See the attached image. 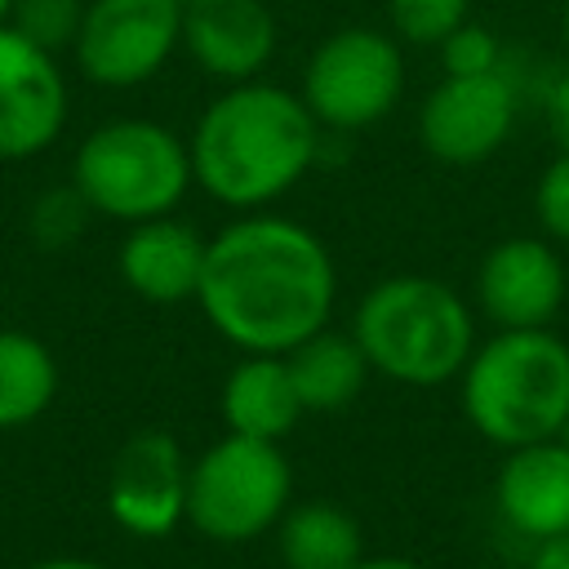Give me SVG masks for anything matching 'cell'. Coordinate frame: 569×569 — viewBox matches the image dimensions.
Segmentation results:
<instances>
[{
  "label": "cell",
  "instance_id": "cell-11",
  "mask_svg": "<svg viewBox=\"0 0 569 569\" xmlns=\"http://www.w3.org/2000/svg\"><path fill=\"white\" fill-rule=\"evenodd\" d=\"M565 293V258L542 236H507L476 267V302L493 329H551Z\"/></svg>",
  "mask_w": 569,
  "mask_h": 569
},
{
  "label": "cell",
  "instance_id": "cell-8",
  "mask_svg": "<svg viewBox=\"0 0 569 569\" xmlns=\"http://www.w3.org/2000/svg\"><path fill=\"white\" fill-rule=\"evenodd\" d=\"M182 44V0H89L71 44L76 67L98 89L147 84Z\"/></svg>",
  "mask_w": 569,
  "mask_h": 569
},
{
  "label": "cell",
  "instance_id": "cell-15",
  "mask_svg": "<svg viewBox=\"0 0 569 569\" xmlns=\"http://www.w3.org/2000/svg\"><path fill=\"white\" fill-rule=\"evenodd\" d=\"M204 253H209V240L191 222L164 213V218L133 222L124 231L116 267H120V280L142 302L173 307V302H196L200 276H204Z\"/></svg>",
  "mask_w": 569,
  "mask_h": 569
},
{
  "label": "cell",
  "instance_id": "cell-9",
  "mask_svg": "<svg viewBox=\"0 0 569 569\" xmlns=\"http://www.w3.org/2000/svg\"><path fill=\"white\" fill-rule=\"evenodd\" d=\"M516 120L520 93L502 67L485 76H440V84L422 98L418 142L431 160L449 169H471L507 147Z\"/></svg>",
  "mask_w": 569,
  "mask_h": 569
},
{
  "label": "cell",
  "instance_id": "cell-20",
  "mask_svg": "<svg viewBox=\"0 0 569 569\" xmlns=\"http://www.w3.org/2000/svg\"><path fill=\"white\" fill-rule=\"evenodd\" d=\"M84 22V0H13L9 27L22 31L44 53H62L76 44Z\"/></svg>",
  "mask_w": 569,
  "mask_h": 569
},
{
  "label": "cell",
  "instance_id": "cell-1",
  "mask_svg": "<svg viewBox=\"0 0 569 569\" xmlns=\"http://www.w3.org/2000/svg\"><path fill=\"white\" fill-rule=\"evenodd\" d=\"M196 302L213 333L240 356H284L329 325L338 267L311 227L258 209L227 222L209 240Z\"/></svg>",
  "mask_w": 569,
  "mask_h": 569
},
{
  "label": "cell",
  "instance_id": "cell-13",
  "mask_svg": "<svg viewBox=\"0 0 569 569\" xmlns=\"http://www.w3.org/2000/svg\"><path fill=\"white\" fill-rule=\"evenodd\" d=\"M182 49L213 80H258L276 53V13L267 0H182Z\"/></svg>",
  "mask_w": 569,
  "mask_h": 569
},
{
  "label": "cell",
  "instance_id": "cell-30",
  "mask_svg": "<svg viewBox=\"0 0 569 569\" xmlns=\"http://www.w3.org/2000/svg\"><path fill=\"white\" fill-rule=\"evenodd\" d=\"M556 440H565V445H569V413H565V422H560V431H556Z\"/></svg>",
  "mask_w": 569,
  "mask_h": 569
},
{
  "label": "cell",
  "instance_id": "cell-27",
  "mask_svg": "<svg viewBox=\"0 0 569 569\" xmlns=\"http://www.w3.org/2000/svg\"><path fill=\"white\" fill-rule=\"evenodd\" d=\"M356 569H427V565H418L409 556H360Z\"/></svg>",
  "mask_w": 569,
  "mask_h": 569
},
{
  "label": "cell",
  "instance_id": "cell-25",
  "mask_svg": "<svg viewBox=\"0 0 569 569\" xmlns=\"http://www.w3.org/2000/svg\"><path fill=\"white\" fill-rule=\"evenodd\" d=\"M547 120H551L560 151H569V71L547 89Z\"/></svg>",
  "mask_w": 569,
  "mask_h": 569
},
{
  "label": "cell",
  "instance_id": "cell-2",
  "mask_svg": "<svg viewBox=\"0 0 569 569\" xmlns=\"http://www.w3.org/2000/svg\"><path fill=\"white\" fill-rule=\"evenodd\" d=\"M320 133L298 93L267 80L231 84L200 111L187 138L196 187L227 209L258 213L302 182L316 164Z\"/></svg>",
  "mask_w": 569,
  "mask_h": 569
},
{
  "label": "cell",
  "instance_id": "cell-18",
  "mask_svg": "<svg viewBox=\"0 0 569 569\" xmlns=\"http://www.w3.org/2000/svg\"><path fill=\"white\" fill-rule=\"evenodd\" d=\"M276 551L284 569H356L365 556L360 520L329 498L289 502L276 520Z\"/></svg>",
  "mask_w": 569,
  "mask_h": 569
},
{
  "label": "cell",
  "instance_id": "cell-7",
  "mask_svg": "<svg viewBox=\"0 0 569 569\" xmlns=\"http://www.w3.org/2000/svg\"><path fill=\"white\" fill-rule=\"evenodd\" d=\"M405 93V53L387 31L342 27L325 36L307 67L298 98L316 116L320 129L360 133L396 111Z\"/></svg>",
  "mask_w": 569,
  "mask_h": 569
},
{
  "label": "cell",
  "instance_id": "cell-17",
  "mask_svg": "<svg viewBox=\"0 0 569 569\" xmlns=\"http://www.w3.org/2000/svg\"><path fill=\"white\" fill-rule=\"evenodd\" d=\"M284 365L293 373L298 400L307 413H342L356 405V396L369 382V360L360 351V342L351 338V329H320L311 338H302L298 347L284 351Z\"/></svg>",
  "mask_w": 569,
  "mask_h": 569
},
{
  "label": "cell",
  "instance_id": "cell-23",
  "mask_svg": "<svg viewBox=\"0 0 569 569\" xmlns=\"http://www.w3.org/2000/svg\"><path fill=\"white\" fill-rule=\"evenodd\" d=\"M440 67L445 76H485L502 67V49L498 36L480 22H462L453 36L440 40Z\"/></svg>",
  "mask_w": 569,
  "mask_h": 569
},
{
  "label": "cell",
  "instance_id": "cell-6",
  "mask_svg": "<svg viewBox=\"0 0 569 569\" xmlns=\"http://www.w3.org/2000/svg\"><path fill=\"white\" fill-rule=\"evenodd\" d=\"M289 502L293 467L276 440L227 431L187 471V525L213 542L262 538Z\"/></svg>",
  "mask_w": 569,
  "mask_h": 569
},
{
  "label": "cell",
  "instance_id": "cell-28",
  "mask_svg": "<svg viewBox=\"0 0 569 569\" xmlns=\"http://www.w3.org/2000/svg\"><path fill=\"white\" fill-rule=\"evenodd\" d=\"M27 569H107L98 560H84V556H49V560H36Z\"/></svg>",
  "mask_w": 569,
  "mask_h": 569
},
{
  "label": "cell",
  "instance_id": "cell-14",
  "mask_svg": "<svg viewBox=\"0 0 569 569\" xmlns=\"http://www.w3.org/2000/svg\"><path fill=\"white\" fill-rule=\"evenodd\" d=\"M493 502L498 516L529 542L569 533V445L551 436L520 449H502Z\"/></svg>",
  "mask_w": 569,
  "mask_h": 569
},
{
  "label": "cell",
  "instance_id": "cell-3",
  "mask_svg": "<svg viewBox=\"0 0 569 569\" xmlns=\"http://www.w3.org/2000/svg\"><path fill=\"white\" fill-rule=\"evenodd\" d=\"M458 400L493 449L551 440L569 413V342L551 329H498L462 365Z\"/></svg>",
  "mask_w": 569,
  "mask_h": 569
},
{
  "label": "cell",
  "instance_id": "cell-26",
  "mask_svg": "<svg viewBox=\"0 0 569 569\" xmlns=\"http://www.w3.org/2000/svg\"><path fill=\"white\" fill-rule=\"evenodd\" d=\"M529 569H569V533L547 538V542H533Z\"/></svg>",
  "mask_w": 569,
  "mask_h": 569
},
{
  "label": "cell",
  "instance_id": "cell-31",
  "mask_svg": "<svg viewBox=\"0 0 569 569\" xmlns=\"http://www.w3.org/2000/svg\"><path fill=\"white\" fill-rule=\"evenodd\" d=\"M9 13H13V0H0V22H9Z\"/></svg>",
  "mask_w": 569,
  "mask_h": 569
},
{
  "label": "cell",
  "instance_id": "cell-5",
  "mask_svg": "<svg viewBox=\"0 0 569 569\" xmlns=\"http://www.w3.org/2000/svg\"><path fill=\"white\" fill-rule=\"evenodd\" d=\"M191 173L187 142L147 116H120L84 133L71 160V187L98 218L111 222H147L164 218L182 204Z\"/></svg>",
  "mask_w": 569,
  "mask_h": 569
},
{
  "label": "cell",
  "instance_id": "cell-19",
  "mask_svg": "<svg viewBox=\"0 0 569 569\" xmlns=\"http://www.w3.org/2000/svg\"><path fill=\"white\" fill-rule=\"evenodd\" d=\"M58 396V360L27 329H0V431L36 422Z\"/></svg>",
  "mask_w": 569,
  "mask_h": 569
},
{
  "label": "cell",
  "instance_id": "cell-29",
  "mask_svg": "<svg viewBox=\"0 0 569 569\" xmlns=\"http://www.w3.org/2000/svg\"><path fill=\"white\" fill-rule=\"evenodd\" d=\"M560 31H565V49H569V0H565V9H560Z\"/></svg>",
  "mask_w": 569,
  "mask_h": 569
},
{
  "label": "cell",
  "instance_id": "cell-21",
  "mask_svg": "<svg viewBox=\"0 0 569 569\" xmlns=\"http://www.w3.org/2000/svg\"><path fill=\"white\" fill-rule=\"evenodd\" d=\"M467 9L471 0H387L391 31L418 49H440V40L467 22Z\"/></svg>",
  "mask_w": 569,
  "mask_h": 569
},
{
  "label": "cell",
  "instance_id": "cell-22",
  "mask_svg": "<svg viewBox=\"0 0 569 569\" xmlns=\"http://www.w3.org/2000/svg\"><path fill=\"white\" fill-rule=\"evenodd\" d=\"M89 218H93V209L84 204V196L71 182L67 187H49L31 204V236L44 249H67V244L80 240V231H84Z\"/></svg>",
  "mask_w": 569,
  "mask_h": 569
},
{
  "label": "cell",
  "instance_id": "cell-24",
  "mask_svg": "<svg viewBox=\"0 0 569 569\" xmlns=\"http://www.w3.org/2000/svg\"><path fill=\"white\" fill-rule=\"evenodd\" d=\"M533 213L547 231V240L569 244V151H556V160L542 169L533 187Z\"/></svg>",
  "mask_w": 569,
  "mask_h": 569
},
{
  "label": "cell",
  "instance_id": "cell-10",
  "mask_svg": "<svg viewBox=\"0 0 569 569\" xmlns=\"http://www.w3.org/2000/svg\"><path fill=\"white\" fill-rule=\"evenodd\" d=\"M187 471L182 445L160 431H133L107 471V516L133 538H164L187 520Z\"/></svg>",
  "mask_w": 569,
  "mask_h": 569
},
{
  "label": "cell",
  "instance_id": "cell-16",
  "mask_svg": "<svg viewBox=\"0 0 569 569\" xmlns=\"http://www.w3.org/2000/svg\"><path fill=\"white\" fill-rule=\"evenodd\" d=\"M222 422L236 436H253V440H284L298 422H302V400L293 387V373L284 365V356H267V351H244L227 382H222Z\"/></svg>",
  "mask_w": 569,
  "mask_h": 569
},
{
  "label": "cell",
  "instance_id": "cell-4",
  "mask_svg": "<svg viewBox=\"0 0 569 569\" xmlns=\"http://www.w3.org/2000/svg\"><path fill=\"white\" fill-rule=\"evenodd\" d=\"M351 338L373 373L400 387H445L476 351V320L453 284L431 276H387L356 302Z\"/></svg>",
  "mask_w": 569,
  "mask_h": 569
},
{
  "label": "cell",
  "instance_id": "cell-12",
  "mask_svg": "<svg viewBox=\"0 0 569 569\" xmlns=\"http://www.w3.org/2000/svg\"><path fill=\"white\" fill-rule=\"evenodd\" d=\"M67 76L22 31L0 22V160H27L53 147L67 124Z\"/></svg>",
  "mask_w": 569,
  "mask_h": 569
}]
</instances>
